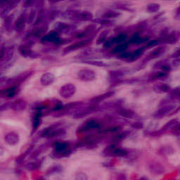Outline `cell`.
Here are the masks:
<instances>
[{"mask_svg":"<svg viewBox=\"0 0 180 180\" xmlns=\"http://www.w3.org/2000/svg\"><path fill=\"white\" fill-rule=\"evenodd\" d=\"M70 154L69 144L66 142H57L54 146V155L57 158H63Z\"/></svg>","mask_w":180,"mask_h":180,"instance_id":"6da1fadb","label":"cell"},{"mask_svg":"<svg viewBox=\"0 0 180 180\" xmlns=\"http://www.w3.org/2000/svg\"><path fill=\"white\" fill-rule=\"evenodd\" d=\"M75 92V88L73 85H72L71 84H68V85H65V86L61 87L60 94L61 97L63 98H70L73 95Z\"/></svg>","mask_w":180,"mask_h":180,"instance_id":"7a4b0ae2","label":"cell"},{"mask_svg":"<svg viewBox=\"0 0 180 180\" xmlns=\"http://www.w3.org/2000/svg\"><path fill=\"white\" fill-rule=\"evenodd\" d=\"M107 153L108 155L115 157H125L127 155L126 151L121 149H117L114 146H110V147L107 149Z\"/></svg>","mask_w":180,"mask_h":180,"instance_id":"3957f363","label":"cell"},{"mask_svg":"<svg viewBox=\"0 0 180 180\" xmlns=\"http://www.w3.org/2000/svg\"><path fill=\"white\" fill-rule=\"evenodd\" d=\"M5 142H6L7 144H9L11 146H14L16 145V144L18 143L19 138L18 134L16 132H11L8 133L4 137Z\"/></svg>","mask_w":180,"mask_h":180,"instance_id":"277c9868","label":"cell"},{"mask_svg":"<svg viewBox=\"0 0 180 180\" xmlns=\"http://www.w3.org/2000/svg\"><path fill=\"white\" fill-rule=\"evenodd\" d=\"M99 127H100V124H99L97 121L90 120L85 122V125L82 128V129H83L82 130H83V131H87V130L99 129Z\"/></svg>","mask_w":180,"mask_h":180,"instance_id":"5b68a950","label":"cell"},{"mask_svg":"<svg viewBox=\"0 0 180 180\" xmlns=\"http://www.w3.org/2000/svg\"><path fill=\"white\" fill-rule=\"evenodd\" d=\"M79 77L81 78V80H93V78H94V73L92 70H83L80 71L79 74Z\"/></svg>","mask_w":180,"mask_h":180,"instance_id":"8992f818","label":"cell"},{"mask_svg":"<svg viewBox=\"0 0 180 180\" xmlns=\"http://www.w3.org/2000/svg\"><path fill=\"white\" fill-rule=\"evenodd\" d=\"M41 116H42V113L41 111H37L36 113H35V116L33 117V129L34 131L37 130L38 129V127H40L41 125V122H42V120H41Z\"/></svg>","mask_w":180,"mask_h":180,"instance_id":"52a82bcc","label":"cell"},{"mask_svg":"<svg viewBox=\"0 0 180 180\" xmlns=\"http://www.w3.org/2000/svg\"><path fill=\"white\" fill-rule=\"evenodd\" d=\"M26 106V103L23 100L16 101L13 104L11 105V108L16 111L23 110Z\"/></svg>","mask_w":180,"mask_h":180,"instance_id":"ba28073f","label":"cell"},{"mask_svg":"<svg viewBox=\"0 0 180 180\" xmlns=\"http://www.w3.org/2000/svg\"><path fill=\"white\" fill-rule=\"evenodd\" d=\"M53 81V76L50 73L44 75L43 77L42 78V83H43L44 85H48L52 83Z\"/></svg>","mask_w":180,"mask_h":180,"instance_id":"9c48e42d","label":"cell"},{"mask_svg":"<svg viewBox=\"0 0 180 180\" xmlns=\"http://www.w3.org/2000/svg\"><path fill=\"white\" fill-rule=\"evenodd\" d=\"M17 88L16 87H12L10 88H8L4 92H2V94H4V95L6 97H13L16 94Z\"/></svg>","mask_w":180,"mask_h":180,"instance_id":"30bf717a","label":"cell"},{"mask_svg":"<svg viewBox=\"0 0 180 180\" xmlns=\"http://www.w3.org/2000/svg\"><path fill=\"white\" fill-rule=\"evenodd\" d=\"M128 45L127 44H120L116 46L113 49L114 53H123L127 49Z\"/></svg>","mask_w":180,"mask_h":180,"instance_id":"8fae6325","label":"cell"},{"mask_svg":"<svg viewBox=\"0 0 180 180\" xmlns=\"http://www.w3.org/2000/svg\"><path fill=\"white\" fill-rule=\"evenodd\" d=\"M40 167V165L36 162H30L26 165V168L30 171L36 170Z\"/></svg>","mask_w":180,"mask_h":180,"instance_id":"7c38bea8","label":"cell"},{"mask_svg":"<svg viewBox=\"0 0 180 180\" xmlns=\"http://www.w3.org/2000/svg\"><path fill=\"white\" fill-rule=\"evenodd\" d=\"M44 40L45 41H49V42H53L56 40H58V35L54 32H51V33H49L46 37H44Z\"/></svg>","mask_w":180,"mask_h":180,"instance_id":"4fadbf2b","label":"cell"},{"mask_svg":"<svg viewBox=\"0 0 180 180\" xmlns=\"http://www.w3.org/2000/svg\"><path fill=\"white\" fill-rule=\"evenodd\" d=\"M75 180H88V177L85 172L79 171L75 174Z\"/></svg>","mask_w":180,"mask_h":180,"instance_id":"5bb4252c","label":"cell"},{"mask_svg":"<svg viewBox=\"0 0 180 180\" xmlns=\"http://www.w3.org/2000/svg\"><path fill=\"white\" fill-rule=\"evenodd\" d=\"M25 27V21L24 19L23 18H20L18 19V21L16 23V30H18V31H21Z\"/></svg>","mask_w":180,"mask_h":180,"instance_id":"9a60e30c","label":"cell"},{"mask_svg":"<svg viewBox=\"0 0 180 180\" xmlns=\"http://www.w3.org/2000/svg\"><path fill=\"white\" fill-rule=\"evenodd\" d=\"M126 37H127V36H126L125 35H124V34H120V35H117V36L113 38L114 44H115V43H121V42H124V41L125 40Z\"/></svg>","mask_w":180,"mask_h":180,"instance_id":"2e32d148","label":"cell"},{"mask_svg":"<svg viewBox=\"0 0 180 180\" xmlns=\"http://www.w3.org/2000/svg\"><path fill=\"white\" fill-rule=\"evenodd\" d=\"M160 6L157 4H151L147 7V9L149 12H156L159 10Z\"/></svg>","mask_w":180,"mask_h":180,"instance_id":"e0dca14e","label":"cell"},{"mask_svg":"<svg viewBox=\"0 0 180 180\" xmlns=\"http://www.w3.org/2000/svg\"><path fill=\"white\" fill-rule=\"evenodd\" d=\"M88 43H89L88 41H81V42H78V43H75V44H73L72 46H70V47H69V49H76V48L83 47V46L87 45V44H88Z\"/></svg>","mask_w":180,"mask_h":180,"instance_id":"ac0fdd59","label":"cell"},{"mask_svg":"<svg viewBox=\"0 0 180 180\" xmlns=\"http://www.w3.org/2000/svg\"><path fill=\"white\" fill-rule=\"evenodd\" d=\"M63 167L59 166V165H56V166H53L51 167L49 170H48V173L49 174H52V173H56V172H60L62 171Z\"/></svg>","mask_w":180,"mask_h":180,"instance_id":"d6986e66","label":"cell"},{"mask_svg":"<svg viewBox=\"0 0 180 180\" xmlns=\"http://www.w3.org/2000/svg\"><path fill=\"white\" fill-rule=\"evenodd\" d=\"M144 49L143 48H140V49H137L136 51H134L133 53H131V56H130V58H137V57H138L139 55H141L142 53V52H143Z\"/></svg>","mask_w":180,"mask_h":180,"instance_id":"ffe728a7","label":"cell"},{"mask_svg":"<svg viewBox=\"0 0 180 180\" xmlns=\"http://www.w3.org/2000/svg\"><path fill=\"white\" fill-rule=\"evenodd\" d=\"M120 129V127H117V126H116V127H109V128H108V129H105L103 132H105V133H112V132H115L118 131V130Z\"/></svg>","mask_w":180,"mask_h":180,"instance_id":"44dd1931","label":"cell"},{"mask_svg":"<svg viewBox=\"0 0 180 180\" xmlns=\"http://www.w3.org/2000/svg\"><path fill=\"white\" fill-rule=\"evenodd\" d=\"M21 52L23 53V54L26 55V54H29L30 53V49L28 47H22V49H21Z\"/></svg>","mask_w":180,"mask_h":180,"instance_id":"7402d4cb","label":"cell"},{"mask_svg":"<svg viewBox=\"0 0 180 180\" xmlns=\"http://www.w3.org/2000/svg\"><path fill=\"white\" fill-rule=\"evenodd\" d=\"M159 43V41L157 40H154L151 41L150 42H149V44H148V47H154V46H156Z\"/></svg>","mask_w":180,"mask_h":180,"instance_id":"603a6c76","label":"cell"},{"mask_svg":"<svg viewBox=\"0 0 180 180\" xmlns=\"http://www.w3.org/2000/svg\"><path fill=\"white\" fill-rule=\"evenodd\" d=\"M116 180H127V178H126V176L125 174H119L117 175Z\"/></svg>","mask_w":180,"mask_h":180,"instance_id":"cb8c5ba5","label":"cell"},{"mask_svg":"<svg viewBox=\"0 0 180 180\" xmlns=\"http://www.w3.org/2000/svg\"><path fill=\"white\" fill-rule=\"evenodd\" d=\"M130 56H131V53L129 52H127V51H125V52L122 53L120 55L121 58H130Z\"/></svg>","mask_w":180,"mask_h":180,"instance_id":"d4e9b609","label":"cell"},{"mask_svg":"<svg viewBox=\"0 0 180 180\" xmlns=\"http://www.w3.org/2000/svg\"><path fill=\"white\" fill-rule=\"evenodd\" d=\"M33 180H46L45 178L42 177V176H37V177H35L34 178Z\"/></svg>","mask_w":180,"mask_h":180,"instance_id":"484cf974","label":"cell"},{"mask_svg":"<svg viewBox=\"0 0 180 180\" xmlns=\"http://www.w3.org/2000/svg\"><path fill=\"white\" fill-rule=\"evenodd\" d=\"M165 75V74H163V73H158L156 75V78H159V77H162V76H164Z\"/></svg>","mask_w":180,"mask_h":180,"instance_id":"4316f807","label":"cell"},{"mask_svg":"<svg viewBox=\"0 0 180 180\" xmlns=\"http://www.w3.org/2000/svg\"><path fill=\"white\" fill-rule=\"evenodd\" d=\"M170 68V67H169V66H166V65H165V66H163V70L167 71V70H170V68Z\"/></svg>","mask_w":180,"mask_h":180,"instance_id":"83f0119b","label":"cell"},{"mask_svg":"<svg viewBox=\"0 0 180 180\" xmlns=\"http://www.w3.org/2000/svg\"><path fill=\"white\" fill-rule=\"evenodd\" d=\"M137 180H148V179H147V178H145V177H142V178H140V179H139Z\"/></svg>","mask_w":180,"mask_h":180,"instance_id":"f1b7e54d","label":"cell"},{"mask_svg":"<svg viewBox=\"0 0 180 180\" xmlns=\"http://www.w3.org/2000/svg\"><path fill=\"white\" fill-rule=\"evenodd\" d=\"M179 53H180V51H179Z\"/></svg>","mask_w":180,"mask_h":180,"instance_id":"f546056e","label":"cell"}]
</instances>
